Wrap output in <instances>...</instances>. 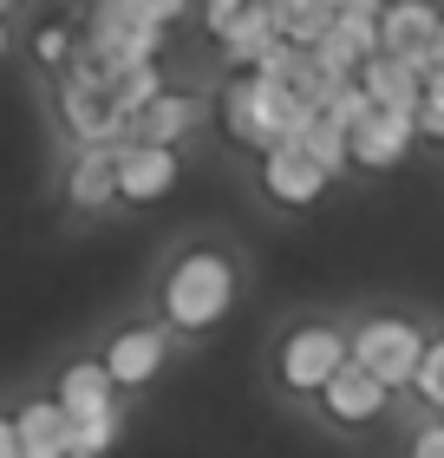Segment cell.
Here are the masks:
<instances>
[{
  "label": "cell",
  "mask_w": 444,
  "mask_h": 458,
  "mask_svg": "<svg viewBox=\"0 0 444 458\" xmlns=\"http://www.w3.org/2000/svg\"><path fill=\"white\" fill-rule=\"evenodd\" d=\"M262 183H268L274 203H288V210H307V203H321V191H327L333 177L307 157V144H281V151L262 157Z\"/></svg>",
  "instance_id": "obj_8"
},
{
  "label": "cell",
  "mask_w": 444,
  "mask_h": 458,
  "mask_svg": "<svg viewBox=\"0 0 444 458\" xmlns=\"http://www.w3.org/2000/svg\"><path fill=\"white\" fill-rule=\"evenodd\" d=\"M412 458H444V420H438V426H425V432L412 439Z\"/></svg>",
  "instance_id": "obj_27"
},
{
  "label": "cell",
  "mask_w": 444,
  "mask_h": 458,
  "mask_svg": "<svg viewBox=\"0 0 444 458\" xmlns=\"http://www.w3.org/2000/svg\"><path fill=\"white\" fill-rule=\"evenodd\" d=\"M105 86H112V106L124 112V124H131V118H138L144 106H157V98L171 92V86H163V72H157V66H131V72H112Z\"/></svg>",
  "instance_id": "obj_20"
},
{
  "label": "cell",
  "mask_w": 444,
  "mask_h": 458,
  "mask_svg": "<svg viewBox=\"0 0 444 458\" xmlns=\"http://www.w3.org/2000/svg\"><path fill=\"white\" fill-rule=\"evenodd\" d=\"M425 335H418L412 321H392V315H379L366 321L353 335V367H366L373 380H386V386H412L418 380V367H425Z\"/></svg>",
  "instance_id": "obj_4"
},
{
  "label": "cell",
  "mask_w": 444,
  "mask_h": 458,
  "mask_svg": "<svg viewBox=\"0 0 444 458\" xmlns=\"http://www.w3.org/2000/svg\"><path fill=\"white\" fill-rule=\"evenodd\" d=\"M20 445L27 458H72V420L59 400H33L20 412Z\"/></svg>",
  "instance_id": "obj_18"
},
{
  "label": "cell",
  "mask_w": 444,
  "mask_h": 458,
  "mask_svg": "<svg viewBox=\"0 0 444 458\" xmlns=\"http://www.w3.org/2000/svg\"><path fill=\"white\" fill-rule=\"evenodd\" d=\"M386 393H392L386 380H373L366 367H353V360H347V367L327 380L321 406H327L340 426H366V420H379V412H386Z\"/></svg>",
  "instance_id": "obj_13"
},
{
  "label": "cell",
  "mask_w": 444,
  "mask_h": 458,
  "mask_svg": "<svg viewBox=\"0 0 444 458\" xmlns=\"http://www.w3.org/2000/svg\"><path fill=\"white\" fill-rule=\"evenodd\" d=\"M353 360V341L333 327H294L281 341V386L288 393H327V380Z\"/></svg>",
  "instance_id": "obj_5"
},
{
  "label": "cell",
  "mask_w": 444,
  "mask_h": 458,
  "mask_svg": "<svg viewBox=\"0 0 444 458\" xmlns=\"http://www.w3.org/2000/svg\"><path fill=\"white\" fill-rule=\"evenodd\" d=\"M203 118V106L189 92H163L157 106H144L131 118V144H163V151H177V138L189 131V124Z\"/></svg>",
  "instance_id": "obj_16"
},
{
  "label": "cell",
  "mask_w": 444,
  "mask_h": 458,
  "mask_svg": "<svg viewBox=\"0 0 444 458\" xmlns=\"http://www.w3.org/2000/svg\"><path fill=\"white\" fill-rule=\"evenodd\" d=\"M0 53H7V20H0Z\"/></svg>",
  "instance_id": "obj_31"
},
{
  "label": "cell",
  "mask_w": 444,
  "mask_h": 458,
  "mask_svg": "<svg viewBox=\"0 0 444 458\" xmlns=\"http://www.w3.org/2000/svg\"><path fill=\"white\" fill-rule=\"evenodd\" d=\"M438 27H444V13L431 7V0H386V13H379V53L412 59L418 72H431Z\"/></svg>",
  "instance_id": "obj_6"
},
{
  "label": "cell",
  "mask_w": 444,
  "mask_h": 458,
  "mask_svg": "<svg viewBox=\"0 0 444 458\" xmlns=\"http://www.w3.org/2000/svg\"><path fill=\"white\" fill-rule=\"evenodd\" d=\"M301 144H307V157L321 164L327 177H340L347 164H353V131H347L340 118H327V112H314V118H307V131H301Z\"/></svg>",
  "instance_id": "obj_19"
},
{
  "label": "cell",
  "mask_w": 444,
  "mask_h": 458,
  "mask_svg": "<svg viewBox=\"0 0 444 458\" xmlns=\"http://www.w3.org/2000/svg\"><path fill=\"white\" fill-rule=\"evenodd\" d=\"M418 138H438L444 144V66L425 72V106H418Z\"/></svg>",
  "instance_id": "obj_22"
},
{
  "label": "cell",
  "mask_w": 444,
  "mask_h": 458,
  "mask_svg": "<svg viewBox=\"0 0 444 458\" xmlns=\"http://www.w3.org/2000/svg\"><path fill=\"white\" fill-rule=\"evenodd\" d=\"M72 420V412H66ZM118 439V412H92V420H72V458H105Z\"/></svg>",
  "instance_id": "obj_21"
},
{
  "label": "cell",
  "mask_w": 444,
  "mask_h": 458,
  "mask_svg": "<svg viewBox=\"0 0 444 458\" xmlns=\"http://www.w3.org/2000/svg\"><path fill=\"white\" fill-rule=\"evenodd\" d=\"M79 53H86L105 79H112V72H131V66H157V53H163V27L138 20L131 7H124V0H98L92 20H86V39H79Z\"/></svg>",
  "instance_id": "obj_3"
},
{
  "label": "cell",
  "mask_w": 444,
  "mask_h": 458,
  "mask_svg": "<svg viewBox=\"0 0 444 458\" xmlns=\"http://www.w3.org/2000/svg\"><path fill=\"white\" fill-rule=\"evenodd\" d=\"M327 7L333 13H366V20H379V13H386V0H327Z\"/></svg>",
  "instance_id": "obj_29"
},
{
  "label": "cell",
  "mask_w": 444,
  "mask_h": 458,
  "mask_svg": "<svg viewBox=\"0 0 444 458\" xmlns=\"http://www.w3.org/2000/svg\"><path fill=\"white\" fill-rule=\"evenodd\" d=\"M307 118L314 106L301 92H288V86H268V79L256 72H242L236 86L222 92V124H229V138L242 144V151H281V144H301L307 131Z\"/></svg>",
  "instance_id": "obj_1"
},
{
  "label": "cell",
  "mask_w": 444,
  "mask_h": 458,
  "mask_svg": "<svg viewBox=\"0 0 444 458\" xmlns=\"http://www.w3.org/2000/svg\"><path fill=\"white\" fill-rule=\"evenodd\" d=\"M118 151V197L124 203H157L177 191V151L163 144H112Z\"/></svg>",
  "instance_id": "obj_7"
},
{
  "label": "cell",
  "mask_w": 444,
  "mask_h": 458,
  "mask_svg": "<svg viewBox=\"0 0 444 458\" xmlns=\"http://www.w3.org/2000/svg\"><path fill=\"white\" fill-rule=\"evenodd\" d=\"M0 458H27V445H20V420H0Z\"/></svg>",
  "instance_id": "obj_28"
},
{
  "label": "cell",
  "mask_w": 444,
  "mask_h": 458,
  "mask_svg": "<svg viewBox=\"0 0 444 458\" xmlns=\"http://www.w3.org/2000/svg\"><path fill=\"white\" fill-rule=\"evenodd\" d=\"M138 20H151V27H177V20L189 13V0H124Z\"/></svg>",
  "instance_id": "obj_25"
},
{
  "label": "cell",
  "mask_w": 444,
  "mask_h": 458,
  "mask_svg": "<svg viewBox=\"0 0 444 458\" xmlns=\"http://www.w3.org/2000/svg\"><path fill=\"white\" fill-rule=\"evenodd\" d=\"M229 301H236V268H229L216 249H189L171 268V282H163V315H171V327H183V335L216 327L229 315Z\"/></svg>",
  "instance_id": "obj_2"
},
{
  "label": "cell",
  "mask_w": 444,
  "mask_h": 458,
  "mask_svg": "<svg viewBox=\"0 0 444 458\" xmlns=\"http://www.w3.org/2000/svg\"><path fill=\"white\" fill-rule=\"evenodd\" d=\"M274 39H281V27H274V7H268V0H248V7L216 33V47H222V59H229L236 72H256L262 59H268Z\"/></svg>",
  "instance_id": "obj_12"
},
{
  "label": "cell",
  "mask_w": 444,
  "mask_h": 458,
  "mask_svg": "<svg viewBox=\"0 0 444 458\" xmlns=\"http://www.w3.org/2000/svg\"><path fill=\"white\" fill-rule=\"evenodd\" d=\"M7 7H13V0H0V13H7Z\"/></svg>",
  "instance_id": "obj_32"
},
{
  "label": "cell",
  "mask_w": 444,
  "mask_h": 458,
  "mask_svg": "<svg viewBox=\"0 0 444 458\" xmlns=\"http://www.w3.org/2000/svg\"><path fill=\"white\" fill-rule=\"evenodd\" d=\"M163 367V327H124V335L105 347V373L118 386H151Z\"/></svg>",
  "instance_id": "obj_14"
},
{
  "label": "cell",
  "mask_w": 444,
  "mask_h": 458,
  "mask_svg": "<svg viewBox=\"0 0 444 458\" xmlns=\"http://www.w3.org/2000/svg\"><path fill=\"white\" fill-rule=\"evenodd\" d=\"M359 86H366V98H373L379 112L418 118V106H425V72H418L412 59H392V53H373L366 72H359Z\"/></svg>",
  "instance_id": "obj_10"
},
{
  "label": "cell",
  "mask_w": 444,
  "mask_h": 458,
  "mask_svg": "<svg viewBox=\"0 0 444 458\" xmlns=\"http://www.w3.org/2000/svg\"><path fill=\"white\" fill-rule=\"evenodd\" d=\"M412 386H418V393H425V400L444 412V341H431V347H425V367H418V380H412Z\"/></svg>",
  "instance_id": "obj_24"
},
{
  "label": "cell",
  "mask_w": 444,
  "mask_h": 458,
  "mask_svg": "<svg viewBox=\"0 0 444 458\" xmlns=\"http://www.w3.org/2000/svg\"><path fill=\"white\" fill-rule=\"evenodd\" d=\"M373 53H379V20H366V13H333L327 39L314 47V66L333 72V79H359Z\"/></svg>",
  "instance_id": "obj_9"
},
{
  "label": "cell",
  "mask_w": 444,
  "mask_h": 458,
  "mask_svg": "<svg viewBox=\"0 0 444 458\" xmlns=\"http://www.w3.org/2000/svg\"><path fill=\"white\" fill-rule=\"evenodd\" d=\"M242 7H248V0H203V27H209V33H222Z\"/></svg>",
  "instance_id": "obj_26"
},
{
  "label": "cell",
  "mask_w": 444,
  "mask_h": 458,
  "mask_svg": "<svg viewBox=\"0 0 444 458\" xmlns=\"http://www.w3.org/2000/svg\"><path fill=\"white\" fill-rule=\"evenodd\" d=\"M412 138H418V118H406V112H373L353 131V164H359V171H398L406 151H412Z\"/></svg>",
  "instance_id": "obj_11"
},
{
  "label": "cell",
  "mask_w": 444,
  "mask_h": 458,
  "mask_svg": "<svg viewBox=\"0 0 444 458\" xmlns=\"http://www.w3.org/2000/svg\"><path fill=\"white\" fill-rule=\"evenodd\" d=\"M66 197L79 203V210H105V203H118V151H112V144H86V151L72 157Z\"/></svg>",
  "instance_id": "obj_15"
},
{
  "label": "cell",
  "mask_w": 444,
  "mask_h": 458,
  "mask_svg": "<svg viewBox=\"0 0 444 458\" xmlns=\"http://www.w3.org/2000/svg\"><path fill=\"white\" fill-rule=\"evenodd\" d=\"M33 53H39V66H72L79 47H72L66 27H39V33H33Z\"/></svg>",
  "instance_id": "obj_23"
},
{
  "label": "cell",
  "mask_w": 444,
  "mask_h": 458,
  "mask_svg": "<svg viewBox=\"0 0 444 458\" xmlns=\"http://www.w3.org/2000/svg\"><path fill=\"white\" fill-rule=\"evenodd\" d=\"M112 373H105V360H72L66 373H59V393L53 400L72 412V420H92V412H112Z\"/></svg>",
  "instance_id": "obj_17"
},
{
  "label": "cell",
  "mask_w": 444,
  "mask_h": 458,
  "mask_svg": "<svg viewBox=\"0 0 444 458\" xmlns=\"http://www.w3.org/2000/svg\"><path fill=\"white\" fill-rule=\"evenodd\" d=\"M431 66H444V27H438V53H431Z\"/></svg>",
  "instance_id": "obj_30"
}]
</instances>
